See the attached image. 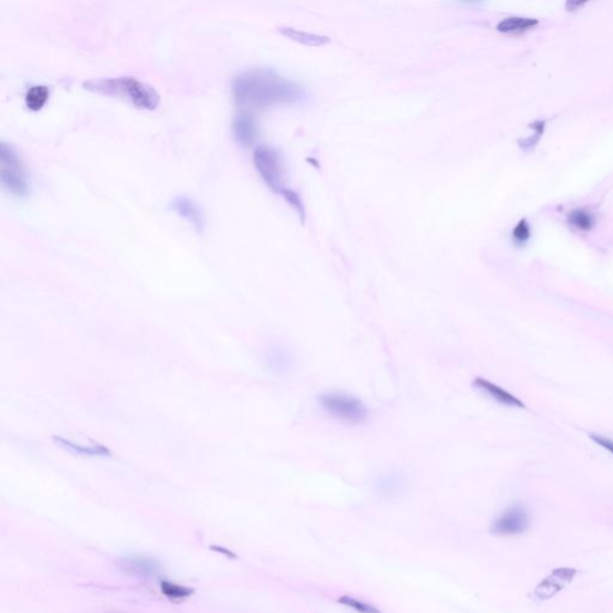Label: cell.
I'll return each mask as SVG.
<instances>
[{"label": "cell", "instance_id": "obj_1", "mask_svg": "<svg viewBox=\"0 0 613 613\" xmlns=\"http://www.w3.org/2000/svg\"><path fill=\"white\" fill-rule=\"evenodd\" d=\"M234 100L244 108H266L300 100V85L279 76L271 68H253L233 80Z\"/></svg>", "mask_w": 613, "mask_h": 613}, {"label": "cell", "instance_id": "obj_2", "mask_svg": "<svg viewBox=\"0 0 613 613\" xmlns=\"http://www.w3.org/2000/svg\"><path fill=\"white\" fill-rule=\"evenodd\" d=\"M83 88L94 94L126 101L138 109L155 110L160 105V94L151 85L134 77L88 80L83 83Z\"/></svg>", "mask_w": 613, "mask_h": 613}, {"label": "cell", "instance_id": "obj_3", "mask_svg": "<svg viewBox=\"0 0 613 613\" xmlns=\"http://www.w3.org/2000/svg\"><path fill=\"white\" fill-rule=\"evenodd\" d=\"M317 401L331 417L339 421L361 424L367 421L369 411L358 398L341 392H326L317 397Z\"/></svg>", "mask_w": 613, "mask_h": 613}, {"label": "cell", "instance_id": "obj_4", "mask_svg": "<svg viewBox=\"0 0 613 613\" xmlns=\"http://www.w3.org/2000/svg\"><path fill=\"white\" fill-rule=\"evenodd\" d=\"M0 177L1 184L10 194L25 196L28 194V177L20 157L11 145L0 144Z\"/></svg>", "mask_w": 613, "mask_h": 613}, {"label": "cell", "instance_id": "obj_5", "mask_svg": "<svg viewBox=\"0 0 613 613\" xmlns=\"http://www.w3.org/2000/svg\"><path fill=\"white\" fill-rule=\"evenodd\" d=\"M254 165L265 184L273 192L282 193L284 189V162L279 151L270 145H258L254 151Z\"/></svg>", "mask_w": 613, "mask_h": 613}, {"label": "cell", "instance_id": "obj_6", "mask_svg": "<svg viewBox=\"0 0 613 613\" xmlns=\"http://www.w3.org/2000/svg\"><path fill=\"white\" fill-rule=\"evenodd\" d=\"M529 524V512L525 507L517 505L507 509L493 522V533L497 536H517L525 532Z\"/></svg>", "mask_w": 613, "mask_h": 613}, {"label": "cell", "instance_id": "obj_7", "mask_svg": "<svg viewBox=\"0 0 613 613\" xmlns=\"http://www.w3.org/2000/svg\"><path fill=\"white\" fill-rule=\"evenodd\" d=\"M170 206H172V209L179 216L184 218L186 221L189 222V225H192L196 233L201 234L204 232V213H203L201 206L196 204V201L189 198V196H177L172 201Z\"/></svg>", "mask_w": 613, "mask_h": 613}, {"label": "cell", "instance_id": "obj_8", "mask_svg": "<svg viewBox=\"0 0 613 613\" xmlns=\"http://www.w3.org/2000/svg\"><path fill=\"white\" fill-rule=\"evenodd\" d=\"M293 355L281 345L270 346L264 353L265 367L274 375H285L293 368Z\"/></svg>", "mask_w": 613, "mask_h": 613}, {"label": "cell", "instance_id": "obj_9", "mask_svg": "<svg viewBox=\"0 0 613 613\" xmlns=\"http://www.w3.org/2000/svg\"><path fill=\"white\" fill-rule=\"evenodd\" d=\"M120 568L129 575L144 577V579L157 576L160 570V564L155 560L141 557V556L122 558L120 561Z\"/></svg>", "mask_w": 613, "mask_h": 613}, {"label": "cell", "instance_id": "obj_10", "mask_svg": "<svg viewBox=\"0 0 613 613\" xmlns=\"http://www.w3.org/2000/svg\"><path fill=\"white\" fill-rule=\"evenodd\" d=\"M473 385L500 404L505 405V406H513V407H525L524 403L519 400L517 397H514L513 394H510L505 389L495 385L491 381L486 380L484 377H476L473 381Z\"/></svg>", "mask_w": 613, "mask_h": 613}, {"label": "cell", "instance_id": "obj_11", "mask_svg": "<svg viewBox=\"0 0 613 613\" xmlns=\"http://www.w3.org/2000/svg\"><path fill=\"white\" fill-rule=\"evenodd\" d=\"M233 129L237 143L242 146L252 145L257 136L255 121L248 113H241L234 119Z\"/></svg>", "mask_w": 613, "mask_h": 613}, {"label": "cell", "instance_id": "obj_12", "mask_svg": "<svg viewBox=\"0 0 613 613\" xmlns=\"http://www.w3.org/2000/svg\"><path fill=\"white\" fill-rule=\"evenodd\" d=\"M54 442L56 445L64 448L66 452L70 453L77 454V455H84V457H109L110 452L106 445H84L76 443V442L66 440L64 437L54 436Z\"/></svg>", "mask_w": 613, "mask_h": 613}, {"label": "cell", "instance_id": "obj_13", "mask_svg": "<svg viewBox=\"0 0 613 613\" xmlns=\"http://www.w3.org/2000/svg\"><path fill=\"white\" fill-rule=\"evenodd\" d=\"M278 32H281L282 35L291 39V40L297 41L300 44H307V46H313V47L324 46V44H329V41H331L329 37H324V35L302 32V30L290 28V27L278 28Z\"/></svg>", "mask_w": 613, "mask_h": 613}, {"label": "cell", "instance_id": "obj_14", "mask_svg": "<svg viewBox=\"0 0 613 613\" xmlns=\"http://www.w3.org/2000/svg\"><path fill=\"white\" fill-rule=\"evenodd\" d=\"M404 483V478L399 473H387V474H382L377 478L375 485H377L379 493L386 495V496H391V495L399 493L403 489Z\"/></svg>", "mask_w": 613, "mask_h": 613}, {"label": "cell", "instance_id": "obj_15", "mask_svg": "<svg viewBox=\"0 0 613 613\" xmlns=\"http://www.w3.org/2000/svg\"><path fill=\"white\" fill-rule=\"evenodd\" d=\"M49 99V89L46 85H34L25 94V106L32 112L44 108Z\"/></svg>", "mask_w": 613, "mask_h": 613}, {"label": "cell", "instance_id": "obj_16", "mask_svg": "<svg viewBox=\"0 0 613 613\" xmlns=\"http://www.w3.org/2000/svg\"><path fill=\"white\" fill-rule=\"evenodd\" d=\"M538 20L526 17H508L497 25V30L502 32H522L533 28Z\"/></svg>", "mask_w": 613, "mask_h": 613}, {"label": "cell", "instance_id": "obj_17", "mask_svg": "<svg viewBox=\"0 0 613 613\" xmlns=\"http://www.w3.org/2000/svg\"><path fill=\"white\" fill-rule=\"evenodd\" d=\"M569 222L575 228L580 229L582 232H588L593 228L595 218L587 210L577 209L570 213Z\"/></svg>", "mask_w": 613, "mask_h": 613}, {"label": "cell", "instance_id": "obj_18", "mask_svg": "<svg viewBox=\"0 0 613 613\" xmlns=\"http://www.w3.org/2000/svg\"><path fill=\"white\" fill-rule=\"evenodd\" d=\"M160 590L165 597L172 599V600L186 599V598L191 597L193 593V589L169 581L160 582Z\"/></svg>", "mask_w": 613, "mask_h": 613}, {"label": "cell", "instance_id": "obj_19", "mask_svg": "<svg viewBox=\"0 0 613 613\" xmlns=\"http://www.w3.org/2000/svg\"><path fill=\"white\" fill-rule=\"evenodd\" d=\"M282 194H283V196H284L285 201H288L289 204L291 205L293 209H295V211L298 213L301 222H305V205H303V201H302V199H301L300 194H298V193L297 192H295V191H293V189H283V192H282Z\"/></svg>", "mask_w": 613, "mask_h": 613}, {"label": "cell", "instance_id": "obj_20", "mask_svg": "<svg viewBox=\"0 0 613 613\" xmlns=\"http://www.w3.org/2000/svg\"><path fill=\"white\" fill-rule=\"evenodd\" d=\"M529 236H531V230H529V223H527L526 220H522L514 228V240L519 245H522V244H525V242L529 241Z\"/></svg>", "mask_w": 613, "mask_h": 613}, {"label": "cell", "instance_id": "obj_21", "mask_svg": "<svg viewBox=\"0 0 613 613\" xmlns=\"http://www.w3.org/2000/svg\"><path fill=\"white\" fill-rule=\"evenodd\" d=\"M341 602H344L345 605L351 606L353 609H357V611H360L361 613H379L377 609L368 605V604H363L361 601L355 600V599H351V598H341Z\"/></svg>", "mask_w": 613, "mask_h": 613}, {"label": "cell", "instance_id": "obj_22", "mask_svg": "<svg viewBox=\"0 0 613 613\" xmlns=\"http://www.w3.org/2000/svg\"><path fill=\"white\" fill-rule=\"evenodd\" d=\"M589 436L595 443H598L602 448L607 449L609 453L613 454V440H609L607 437L601 436V435H593V434Z\"/></svg>", "mask_w": 613, "mask_h": 613}, {"label": "cell", "instance_id": "obj_23", "mask_svg": "<svg viewBox=\"0 0 613 613\" xmlns=\"http://www.w3.org/2000/svg\"><path fill=\"white\" fill-rule=\"evenodd\" d=\"M213 549L216 550L218 552L225 553V555H227L228 557H234L233 553L228 551V550L223 549V548H216V546H213Z\"/></svg>", "mask_w": 613, "mask_h": 613}]
</instances>
